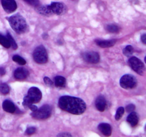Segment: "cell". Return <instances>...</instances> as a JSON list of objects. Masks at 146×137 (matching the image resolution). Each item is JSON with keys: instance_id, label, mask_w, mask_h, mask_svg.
<instances>
[{"instance_id": "1", "label": "cell", "mask_w": 146, "mask_h": 137, "mask_svg": "<svg viewBox=\"0 0 146 137\" xmlns=\"http://www.w3.org/2000/svg\"><path fill=\"white\" fill-rule=\"evenodd\" d=\"M58 106L61 109L75 115H81L86 108L84 100L71 96H61L58 100Z\"/></svg>"}, {"instance_id": "22", "label": "cell", "mask_w": 146, "mask_h": 137, "mask_svg": "<svg viewBox=\"0 0 146 137\" xmlns=\"http://www.w3.org/2000/svg\"><path fill=\"white\" fill-rule=\"evenodd\" d=\"M107 31H108L111 33H117L119 31L120 29L118 26L115 25V24H110L106 27Z\"/></svg>"}, {"instance_id": "21", "label": "cell", "mask_w": 146, "mask_h": 137, "mask_svg": "<svg viewBox=\"0 0 146 137\" xmlns=\"http://www.w3.org/2000/svg\"><path fill=\"white\" fill-rule=\"evenodd\" d=\"M12 59H13V61H15V62H17V63H18L19 64H21V65H24V64H26V63H27L24 59H23L22 57H20V56H19V55L13 56Z\"/></svg>"}, {"instance_id": "10", "label": "cell", "mask_w": 146, "mask_h": 137, "mask_svg": "<svg viewBox=\"0 0 146 137\" xmlns=\"http://www.w3.org/2000/svg\"><path fill=\"white\" fill-rule=\"evenodd\" d=\"M50 7H51L53 14L61 15L64 14L66 11L65 5L60 2H52L50 4Z\"/></svg>"}, {"instance_id": "30", "label": "cell", "mask_w": 146, "mask_h": 137, "mask_svg": "<svg viewBox=\"0 0 146 137\" xmlns=\"http://www.w3.org/2000/svg\"><path fill=\"white\" fill-rule=\"evenodd\" d=\"M57 136H71V134H68V133H61V134H58Z\"/></svg>"}, {"instance_id": "34", "label": "cell", "mask_w": 146, "mask_h": 137, "mask_svg": "<svg viewBox=\"0 0 146 137\" xmlns=\"http://www.w3.org/2000/svg\"><path fill=\"white\" fill-rule=\"evenodd\" d=\"M46 37H47V34H44V35H43V38L46 39Z\"/></svg>"}, {"instance_id": "24", "label": "cell", "mask_w": 146, "mask_h": 137, "mask_svg": "<svg viewBox=\"0 0 146 137\" xmlns=\"http://www.w3.org/2000/svg\"><path fill=\"white\" fill-rule=\"evenodd\" d=\"M10 88L9 86L7 84H0V91L3 94H7L9 93Z\"/></svg>"}, {"instance_id": "12", "label": "cell", "mask_w": 146, "mask_h": 137, "mask_svg": "<svg viewBox=\"0 0 146 137\" xmlns=\"http://www.w3.org/2000/svg\"><path fill=\"white\" fill-rule=\"evenodd\" d=\"M96 107L99 111H104L107 108V101L103 96H99L96 99Z\"/></svg>"}, {"instance_id": "27", "label": "cell", "mask_w": 146, "mask_h": 137, "mask_svg": "<svg viewBox=\"0 0 146 137\" xmlns=\"http://www.w3.org/2000/svg\"><path fill=\"white\" fill-rule=\"evenodd\" d=\"M44 83H45L47 86H54V83H53V81H51L48 77H44Z\"/></svg>"}, {"instance_id": "31", "label": "cell", "mask_w": 146, "mask_h": 137, "mask_svg": "<svg viewBox=\"0 0 146 137\" xmlns=\"http://www.w3.org/2000/svg\"><path fill=\"white\" fill-rule=\"evenodd\" d=\"M29 108H30V109H31L32 111H36V110L38 108H37L35 105H34V104H31V105L29 106Z\"/></svg>"}, {"instance_id": "33", "label": "cell", "mask_w": 146, "mask_h": 137, "mask_svg": "<svg viewBox=\"0 0 146 137\" xmlns=\"http://www.w3.org/2000/svg\"><path fill=\"white\" fill-rule=\"evenodd\" d=\"M5 68H0V76H3L5 74Z\"/></svg>"}, {"instance_id": "15", "label": "cell", "mask_w": 146, "mask_h": 137, "mask_svg": "<svg viewBox=\"0 0 146 137\" xmlns=\"http://www.w3.org/2000/svg\"><path fill=\"white\" fill-rule=\"evenodd\" d=\"M98 129L106 136H110L112 133L111 126H110V124H106V123H102V124H99Z\"/></svg>"}, {"instance_id": "4", "label": "cell", "mask_w": 146, "mask_h": 137, "mask_svg": "<svg viewBox=\"0 0 146 137\" xmlns=\"http://www.w3.org/2000/svg\"><path fill=\"white\" fill-rule=\"evenodd\" d=\"M34 60L38 64H45L48 61V54L44 46L37 47L33 53Z\"/></svg>"}, {"instance_id": "2", "label": "cell", "mask_w": 146, "mask_h": 137, "mask_svg": "<svg viewBox=\"0 0 146 137\" xmlns=\"http://www.w3.org/2000/svg\"><path fill=\"white\" fill-rule=\"evenodd\" d=\"M11 28L17 34H24L28 31V25L24 17L17 14L7 18Z\"/></svg>"}, {"instance_id": "25", "label": "cell", "mask_w": 146, "mask_h": 137, "mask_svg": "<svg viewBox=\"0 0 146 137\" xmlns=\"http://www.w3.org/2000/svg\"><path fill=\"white\" fill-rule=\"evenodd\" d=\"M124 111H125V110H124L123 107H119V108H118V110H117L116 111V114H115V119H116L117 121L121 119V117H122L123 115Z\"/></svg>"}, {"instance_id": "20", "label": "cell", "mask_w": 146, "mask_h": 137, "mask_svg": "<svg viewBox=\"0 0 146 137\" xmlns=\"http://www.w3.org/2000/svg\"><path fill=\"white\" fill-rule=\"evenodd\" d=\"M7 39H8L9 41L10 46L12 47L13 49H17V47H17V44L16 43L15 40H14V39H13V37L11 36V34H10L9 32L7 33Z\"/></svg>"}, {"instance_id": "8", "label": "cell", "mask_w": 146, "mask_h": 137, "mask_svg": "<svg viewBox=\"0 0 146 137\" xmlns=\"http://www.w3.org/2000/svg\"><path fill=\"white\" fill-rule=\"evenodd\" d=\"M82 57L85 61L90 64H97L100 61V56L96 51H86L82 54Z\"/></svg>"}, {"instance_id": "3", "label": "cell", "mask_w": 146, "mask_h": 137, "mask_svg": "<svg viewBox=\"0 0 146 137\" xmlns=\"http://www.w3.org/2000/svg\"><path fill=\"white\" fill-rule=\"evenodd\" d=\"M51 107L49 105H44L41 108H37L36 111H32L31 116L38 120H44L49 118L51 115Z\"/></svg>"}, {"instance_id": "11", "label": "cell", "mask_w": 146, "mask_h": 137, "mask_svg": "<svg viewBox=\"0 0 146 137\" xmlns=\"http://www.w3.org/2000/svg\"><path fill=\"white\" fill-rule=\"evenodd\" d=\"M29 73L28 70L25 68H18L14 71V76L15 77V78H17V80H24L25 78H27L28 77Z\"/></svg>"}, {"instance_id": "17", "label": "cell", "mask_w": 146, "mask_h": 137, "mask_svg": "<svg viewBox=\"0 0 146 137\" xmlns=\"http://www.w3.org/2000/svg\"><path fill=\"white\" fill-rule=\"evenodd\" d=\"M127 121L131 126H135L138 123V116L135 112L133 111L127 117Z\"/></svg>"}, {"instance_id": "28", "label": "cell", "mask_w": 146, "mask_h": 137, "mask_svg": "<svg viewBox=\"0 0 146 137\" xmlns=\"http://www.w3.org/2000/svg\"><path fill=\"white\" fill-rule=\"evenodd\" d=\"M125 109H126L127 112L131 113V112H133V111H135V105H133V104H129V105L127 106L126 108H125Z\"/></svg>"}, {"instance_id": "5", "label": "cell", "mask_w": 146, "mask_h": 137, "mask_svg": "<svg viewBox=\"0 0 146 137\" xmlns=\"http://www.w3.org/2000/svg\"><path fill=\"white\" fill-rule=\"evenodd\" d=\"M120 85L125 89L133 88L137 85V80L135 76L131 74H125L121 77L120 80Z\"/></svg>"}, {"instance_id": "18", "label": "cell", "mask_w": 146, "mask_h": 137, "mask_svg": "<svg viewBox=\"0 0 146 137\" xmlns=\"http://www.w3.org/2000/svg\"><path fill=\"white\" fill-rule=\"evenodd\" d=\"M66 78L61 76H57L54 78V84L57 87H64L66 86Z\"/></svg>"}, {"instance_id": "14", "label": "cell", "mask_w": 146, "mask_h": 137, "mask_svg": "<svg viewBox=\"0 0 146 137\" xmlns=\"http://www.w3.org/2000/svg\"><path fill=\"white\" fill-rule=\"evenodd\" d=\"M2 108L4 111L8 113H11V114L15 113L16 110H17V107L15 106L14 103L12 101H9V100H5L3 102Z\"/></svg>"}, {"instance_id": "13", "label": "cell", "mask_w": 146, "mask_h": 137, "mask_svg": "<svg viewBox=\"0 0 146 137\" xmlns=\"http://www.w3.org/2000/svg\"><path fill=\"white\" fill-rule=\"evenodd\" d=\"M95 42L98 47H102V48H108V47H111L115 45V44L116 43V39H96L95 40Z\"/></svg>"}, {"instance_id": "29", "label": "cell", "mask_w": 146, "mask_h": 137, "mask_svg": "<svg viewBox=\"0 0 146 137\" xmlns=\"http://www.w3.org/2000/svg\"><path fill=\"white\" fill-rule=\"evenodd\" d=\"M25 1H27V3H29V4L33 6H35V7H37L38 5V0H24Z\"/></svg>"}, {"instance_id": "23", "label": "cell", "mask_w": 146, "mask_h": 137, "mask_svg": "<svg viewBox=\"0 0 146 137\" xmlns=\"http://www.w3.org/2000/svg\"><path fill=\"white\" fill-rule=\"evenodd\" d=\"M133 51H134L133 48L132 46L131 45H128L123 50V54H125V56H127V57H130V56L132 55Z\"/></svg>"}, {"instance_id": "19", "label": "cell", "mask_w": 146, "mask_h": 137, "mask_svg": "<svg viewBox=\"0 0 146 137\" xmlns=\"http://www.w3.org/2000/svg\"><path fill=\"white\" fill-rule=\"evenodd\" d=\"M0 44H1L3 47H5V48H7V49L9 48V47H11V46H10V44H9V41L7 37L1 35V34H0Z\"/></svg>"}, {"instance_id": "9", "label": "cell", "mask_w": 146, "mask_h": 137, "mask_svg": "<svg viewBox=\"0 0 146 137\" xmlns=\"http://www.w3.org/2000/svg\"><path fill=\"white\" fill-rule=\"evenodd\" d=\"M3 9L7 13H12L17 9V5L15 0H1Z\"/></svg>"}, {"instance_id": "7", "label": "cell", "mask_w": 146, "mask_h": 137, "mask_svg": "<svg viewBox=\"0 0 146 137\" xmlns=\"http://www.w3.org/2000/svg\"><path fill=\"white\" fill-rule=\"evenodd\" d=\"M26 97L29 100L31 104H36L41 101L42 94L39 88L37 87H31L29 89L28 94L26 96Z\"/></svg>"}, {"instance_id": "32", "label": "cell", "mask_w": 146, "mask_h": 137, "mask_svg": "<svg viewBox=\"0 0 146 137\" xmlns=\"http://www.w3.org/2000/svg\"><path fill=\"white\" fill-rule=\"evenodd\" d=\"M141 41L144 44H146V34H143L142 37H141Z\"/></svg>"}, {"instance_id": "26", "label": "cell", "mask_w": 146, "mask_h": 137, "mask_svg": "<svg viewBox=\"0 0 146 137\" xmlns=\"http://www.w3.org/2000/svg\"><path fill=\"white\" fill-rule=\"evenodd\" d=\"M36 129L34 127H29V128H28L26 130V134H27V135H32V134H34L36 132Z\"/></svg>"}, {"instance_id": "16", "label": "cell", "mask_w": 146, "mask_h": 137, "mask_svg": "<svg viewBox=\"0 0 146 137\" xmlns=\"http://www.w3.org/2000/svg\"><path fill=\"white\" fill-rule=\"evenodd\" d=\"M37 12L44 16H51L53 13L51 9L50 5H44V6H37L36 7Z\"/></svg>"}, {"instance_id": "6", "label": "cell", "mask_w": 146, "mask_h": 137, "mask_svg": "<svg viewBox=\"0 0 146 137\" xmlns=\"http://www.w3.org/2000/svg\"><path fill=\"white\" fill-rule=\"evenodd\" d=\"M128 64L133 71L140 75H143L145 71V66L139 59L135 57H131L128 59Z\"/></svg>"}]
</instances>
